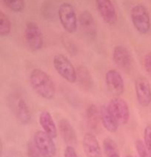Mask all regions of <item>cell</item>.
<instances>
[{
  "instance_id": "obj_10",
  "label": "cell",
  "mask_w": 151,
  "mask_h": 157,
  "mask_svg": "<svg viewBox=\"0 0 151 157\" xmlns=\"http://www.w3.org/2000/svg\"><path fill=\"white\" fill-rule=\"evenodd\" d=\"M136 96L139 105L147 108L151 105V86L149 81L144 77H140L136 80L135 84Z\"/></svg>"
},
{
  "instance_id": "obj_21",
  "label": "cell",
  "mask_w": 151,
  "mask_h": 157,
  "mask_svg": "<svg viewBox=\"0 0 151 157\" xmlns=\"http://www.w3.org/2000/svg\"><path fill=\"white\" fill-rule=\"evenodd\" d=\"M10 31H12V22L3 12H0V36L4 37L10 35Z\"/></svg>"
},
{
  "instance_id": "obj_13",
  "label": "cell",
  "mask_w": 151,
  "mask_h": 157,
  "mask_svg": "<svg viewBox=\"0 0 151 157\" xmlns=\"http://www.w3.org/2000/svg\"><path fill=\"white\" fill-rule=\"evenodd\" d=\"M78 20H79V24L86 36L92 40L95 39L97 36V25L95 19L91 15V13L89 10H83L80 13Z\"/></svg>"
},
{
  "instance_id": "obj_5",
  "label": "cell",
  "mask_w": 151,
  "mask_h": 157,
  "mask_svg": "<svg viewBox=\"0 0 151 157\" xmlns=\"http://www.w3.org/2000/svg\"><path fill=\"white\" fill-rule=\"evenodd\" d=\"M24 39L30 52H37L44 47V34L35 22H27L24 30Z\"/></svg>"
},
{
  "instance_id": "obj_14",
  "label": "cell",
  "mask_w": 151,
  "mask_h": 157,
  "mask_svg": "<svg viewBox=\"0 0 151 157\" xmlns=\"http://www.w3.org/2000/svg\"><path fill=\"white\" fill-rule=\"evenodd\" d=\"M83 149L86 157H103L102 148L93 132H86L84 134Z\"/></svg>"
},
{
  "instance_id": "obj_11",
  "label": "cell",
  "mask_w": 151,
  "mask_h": 157,
  "mask_svg": "<svg viewBox=\"0 0 151 157\" xmlns=\"http://www.w3.org/2000/svg\"><path fill=\"white\" fill-rule=\"evenodd\" d=\"M95 6L103 22L109 25L116 24L118 16L112 0H95Z\"/></svg>"
},
{
  "instance_id": "obj_3",
  "label": "cell",
  "mask_w": 151,
  "mask_h": 157,
  "mask_svg": "<svg viewBox=\"0 0 151 157\" xmlns=\"http://www.w3.org/2000/svg\"><path fill=\"white\" fill-rule=\"evenodd\" d=\"M58 18L64 31L69 34H72L77 31L79 20L77 18L75 7L68 2H63L58 8Z\"/></svg>"
},
{
  "instance_id": "obj_27",
  "label": "cell",
  "mask_w": 151,
  "mask_h": 157,
  "mask_svg": "<svg viewBox=\"0 0 151 157\" xmlns=\"http://www.w3.org/2000/svg\"><path fill=\"white\" fill-rule=\"evenodd\" d=\"M64 157H79L77 154V151L72 146H66L64 149Z\"/></svg>"
},
{
  "instance_id": "obj_25",
  "label": "cell",
  "mask_w": 151,
  "mask_h": 157,
  "mask_svg": "<svg viewBox=\"0 0 151 157\" xmlns=\"http://www.w3.org/2000/svg\"><path fill=\"white\" fill-rule=\"evenodd\" d=\"M27 154L28 157H41V153L38 152L37 148L33 142H29L27 144Z\"/></svg>"
},
{
  "instance_id": "obj_19",
  "label": "cell",
  "mask_w": 151,
  "mask_h": 157,
  "mask_svg": "<svg viewBox=\"0 0 151 157\" xmlns=\"http://www.w3.org/2000/svg\"><path fill=\"white\" fill-rule=\"evenodd\" d=\"M77 83L84 90H90L93 87L92 75L86 66L80 65L77 68Z\"/></svg>"
},
{
  "instance_id": "obj_18",
  "label": "cell",
  "mask_w": 151,
  "mask_h": 157,
  "mask_svg": "<svg viewBox=\"0 0 151 157\" xmlns=\"http://www.w3.org/2000/svg\"><path fill=\"white\" fill-rule=\"evenodd\" d=\"M99 113H100V119H102V124L105 129H107L109 132L114 133L118 129V122L112 115L111 111L109 110L108 105H100L99 106Z\"/></svg>"
},
{
  "instance_id": "obj_28",
  "label": "cell",
  "mask_w": 151,
  "mask_h": 157,
  "mask_svg": "<svg viewBox=\"0 0 151 157\" xmlns=\"http://www.w3.org/2000/svg\"><path fill=\"white\" fill-rule=\"evenodd\" d=\"M110 157H120V155H119V154H115V155H112Z\"/></svg>"
},
{
  "instance_id": "obj_7",
  "label": "cell",
  "mask_w": 151,
  "mask_h": 157,
  "mask_svg": "<svg viewBox=\"0 0 151 157\" xmlns=\"http://www.w3.org/2000/svg\"><path fill=\"white\" fill-rule=\"evenodd\" d=\"M44 130H37L33 136V143L37 148L41 157H54L56 155L55 143Z\"/></svg>"
},
{
  "instance_id": "obj_1",
  "label": "cell",
  "mask_w": 151,
  "mask_h": 157,
  "mask_svg": "<svg viewBox=\"0 0 151 157\" xmlns=\"http://www.w3.org/2000/svg\"><path fill=\"white\" fill-rule=\"evenodd\" d=\"M29 83L33 91L44 99H53L56 95V86L52 78L41 68H34L29 75Z\"/></svg>"
},
{
  "instance_id": "obj_24",
  "label": "cell",
  "mask_w": 151,
  "mask_h": 157,
  "mask_svg": "<svg viewBox=\"0 0 151 157\" xmlns=\"http://www.w3.org/2000/svg\"><path fill=\"white\" fill-rule=\"evenodd\" d=\"M144 143L151 155V124L147 125L144 129Z\"/></svg>"
},
{
  "instance_id": "obj_12",
  "label": "cell",
  "mask_w": 151,
  "mask_h": 157,
  "mask_svg": "<svg viewBox=\"0 0 151 157\" xmlns=\"http://www.w3.org/2000/svg\"><path fill=\"white\" fill-rule=\"evenodd\" d=\"M112 59H113V62L124 71H130L131 66H133L131 55L124 46L119 44L114 48L113 53H112Z\"/></svg>"
},
{
  "instance_id": "obj_20",
  "label": "cell",
  "mask_w": 151,
  "mask_h": 157,
  "mask_svg": "<svg viewBox=\"0 0 151 157\" xmlns=\"http://www.w3.org/2000/svg\"><path fill=\"white\" fill-rule=\"evenodd\" d=\"M103 153L107 157H110L115 154H119L118 151V146L117 143L114 141L112 137H106L103 142Z\"/></svg>"
},
{
  "instance_id": "obj_6",
  "label": "cell",
  "mask_w": 151,
  "mask_h": 157,
  "mask_svg": "<svg viewBox=\"0 0 151 157\" xmlns=\"http://www.w3.org/2000/svg\"><path fill=\"white\" fill-rule=\"evenodd\" d=\"M109 110L116 119L119 125H125L130 121V106L127 102L121 97H113L109 102Z\"/></svg>"
},
{
  "instance_id": "obj_2",
  "label": "cell",
  "mask_w": 151,
  "mask_h": 157,
  "mask_svg": "<svg viewBox=\"0 0 151 157\" xmlns=\"http://www.w3.org/2000/svg\"><path fill=\"white\" fill-rule=\"evenodd\" d=\"M130 20L135 29L140 34H148L151 29V18L147 7L143 4H136L130 10Z\"/></svg>"
},
{
  "instance_id": "obj_22",
  "label": "cell",
  "mask_w": 151,
  "mask_h": 157,
  "mask_svg": "<svg viewBox=\"0 0 151 157\" xmlns=\"http://www.w3.org/2000/svg\"><path fill=\"white\" fill-rule=\"evenodd\" d=\"M2 2L8 10L14 13L23 12L25 7V0H2Z\"/></svg>"
},
{
  "instance_id": "obj_8",
  "label": "cell",
  "mask_w": 151,
  "mask_h": 157,
  "mask_svg": "<svg viewBox=\"0 0 151 157\" xmlns=\"http://www.w3.org/2000/svg\"><path fill=\"white\" fill-rule=\"evenodd\" d=\"M10 108L16 116V119L22 125H26L31 121V113L26 100L21 96H12L10 100Z\"/></svg>"
},
{
  "instance_id": "obj_17",
  "label": "cell",
  "mask_w": 151,
  "mask_h": 157,
  "mask_svg": "<svg viewBox=\"0 0 151 157\" xmlns=\"http://www.w3.org/2000/svg\"><path fill=\"white\" fill-rule=\"evenodd\" d=\"M38 122H40V125L41 126L43 130L46 133H48L52 139L57 137L58 136L57 126H56V123L50 112L48 111L41 112L40 114V117H38Z\"/></svg>"
},
{
  "instance_id": "obj_30",
  "label": "cell",
  "mask_w": 151,
  "mask_h": 157,
  "mask_svg": "<svg viewBox=\"0 0 151 157\" xmlns=\"http://www.w3.org/2000/svg\"><path fill=\"white\" fill-rule=\"evenodd\" d=\"M6 157H10V156H6Z\"/></svg>"
},
{
  "instance_id": "obj_16",
  "label": "cell",
  "mask_w": 151,
  "mask_h": 157,
  "mask_svg": "<svg viewBox=\"0 0 151 157\" xmlns=\"http://www.w3.org/2000/svg\"><path fill=\"white\" fill-rule=\"evenodd\" d=\"M86 122H87V126L91 130V132H99L100 126L103 124L99 106H96L95 105H88L87 110H86Z\"/></svg>"
},
{
  "instance_id": "obj_4",
  "label": "cell",
  "mask_w": 151,
  "mask_h": 157,
  "mask_svg": "<svg viewBox=\"0 0 151 157\" xmlns=\"http://www.w3.org/2000/svg\"><path fill=\"white\" fill-rule=\"evenodd\" d=\"M53 65L58 75L68 83L74 84L77 82V69L66 55L56 54L53 58Z\"/></svg>"
},
{
  "instance_id": "obj_23",
  "label": "cell",
  "mask_w": 151,
  "mask_h": 157,
  "mask_svg": "<svg viewBox=\"0 0 151 157\" xmlns=\"http://www.w3.org/2000/svg\"><path fill=\"white\" fill-rule=\"evenodd\" d=\"M135 145H136L137 153L139 154V157H150V153H149V151H148L144 141L137 140Z\"/></svg>"
},
{
  "instance_id": "obj_31",
  "label": "cell",
  "mask_w": 151,
  "mask_h": 157,
  "mask_svg": "<svg viewBox=\"0 0 151 157\" xmlns=\"http://www.w3.org/2000/svg\"><path fill=\"white\" fill-rule=\"evenodd\" d=\"M150 157H151V155H150Z\"/></svg>"
},
{
  "instance_id": "obj_15",
  "label": "cell",
  "mask_w": 151,
  "mask_h": 157,
  "mask_svg": "<svg viewBox=\"0 0 151 157\" xmlns=\"http://www.w3.org/2000/svg\"><path fill=\"white\" fill-rule=\"evenodd\" d=\"M58 130L60 132L61 137L63 139V141L68 146H76L78 143V137H77V132L74 129L72 125L68 119H62L59 120L58 123Z\"/></svg>"
},
{
  "instance_id": "obj_29",
  "label": "cell",
  "mask_w": 151,
  "mask_h": 157,
  "mask_svg": "<svg viewBox=\"0 0 151 157\" xmlns=\"http://www.w3.org/2000/svg\"><path fill=\"white\" fill-rule=\"evenodd\" d=\"M126 157H133V156H126Z\"/></svg>"
},
{
  "instance_id": "obj_9",
  "label": "cell",
  "mask_w": 151,
  "mask_h": 157,
  "mask_svg": "<svg viewBox=\"0 0 151 157\" xmlns=\"http://www.w3.org/2000/svg\"><path fill=\"white\" fill-rule=\"evenodd\" d=\"M105 83L107 90L114 97H119L124 92V81L122 75L116 69H110L106 72Z\"/></svg>"
},
{
  "instance_id": "obj_26",
  "label": "cell",
  "mask_w": 151,
  "mask_h": 157,
  "mask_svg": "<svg viewBox=\"0 0 151 157\" xmlns=\"http://www.w3.org/2000/svg\"><path fill=\"white\" fill-rule=\"evenodd\" d=\"M144 67L147 74L151 77V52L145 55L144 57Z\"/></svg>"
}]
</instances>
